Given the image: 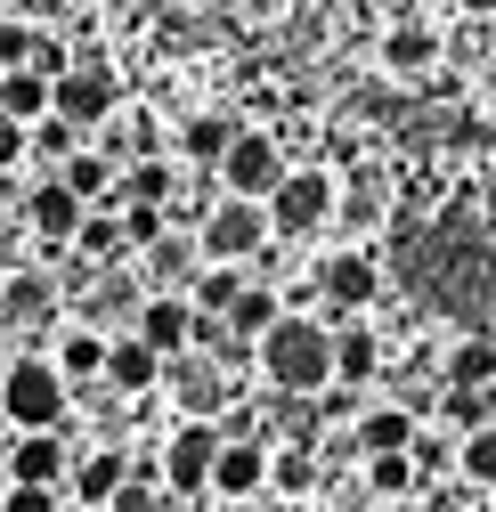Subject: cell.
Wrapping results in <instances>:
<instances>
[{
    "mask_svg": "<svg viewBox=\"0 0 496 512\" xmlns=\"http://www.w3.org/2000/svg\"><path fill=\"white\" fill-rule=\"evenodd\" d=\"M244 293V269H196V285H188V309L196 317H228V301Z\"/></svg>",
    "mask_w": 496,
    "mask_h": 512,
    "instance_id": "cell-29",
    "label": "cell"
},
{
    "mask_svg": "<svg viewBox=\"0 0 496 512\" xmlns=\"http://www.w3.org/2000/svg\"><path fill=\"white\" fill-rule=\"evenodd\" d=\"M57 187H66V196L90 212V204H106L114 196V155H90V147H74L66 163H57Z\"/></svg>",
    "mask_w": 496,
    "mask_h": 512,
    "instance_id": "cell-17",
    "label": "cell"
},
{
    "mask_svg": "<svg viewBox=\"0 0 496 512\" xmlns=\"http://www.w3.org/2000/svg\"><path fill=\"white\" fill-rule=\"evenodd\" d=\"M114 196H122V204H155V212H163V204H171V163H155V155H139L131 171L114 179Z\"/></svg>",
    "mask_w": 496,
    "mask_h": 512,
    "instance_id": "cell-27",
    "label": "cell"
},
{
    "mask_svg": "<svg viewBox=\"0 0 496 512\" xmlns=\"http://www.w3.org/2000/svg\"><path fill=\"white\" fill-rule=\"evenodd\" d=\"M456 472H464L472 488H496V423L464 431V447H456Z\"/></svg>",
    "mask_w": 496,
    "mask_h": 512,
    "instance_id": "cell-31",
    "label": "cell"
},
{
    "mask_svg": "<svg viewBox=\"0 0 496 512\" xmlns=\"http://www.w3.org/2000/svg\"><path fill=\"white\" fill-rule=\"evenodd\" d=\"M163 374H171V391L188 399V423H204V415L228 399V382H220V366H212V358H171Z\"/></svg>",
    "mask_w": 496,
    "mask_h": 512,
    "instance_id": "cell-15",
    "label": "cell"
},
{
    "mask_svg": "<svg viewBox=\"0 0 496 512\" xmlns=\"http://www.w3.org/2000/svg\"><path fill=\"white\" fill-rule=\"evenodd\" d=\"M163 504H171V496L155 488V472H131V480L106 496V512H163Z\"/></svg>",
    "mask_w": 496,
    "mask_h": 512,
    "instance_id": "cell-32",
    "label": "cell"
},
{
    "mask_svg": "<svg viewBox=\"0 0 496 512\" xmlns=\"http://www.w3.org/2000/svg\"><path fill=\"white\" fill-rule=\"evenodd\" d=\"M66 382H98L106 374V334H90V326H74L66 342H57V358H49Z\"/></svg>",
    "mask_w": 496,
    "mask_h": 512,
    "instance_id": "cell-25",
    "label": "cell"
},
{
    "mask_svg": "<svg viewBox=\"0 0 496 512\" xmlns=\"http://www.w3.org/2000/svg\"><path fill=\"white\" fill-rule=\"evenodd\" d=\"M253 358H261V374L277 382L285 399H318V391H334V334L318 326V317H301V309L277 317V326L253 342Z\"/></svg>",
    "mask_w": 496,
    "mask_h": 512,
    "instance_id": "cell-2",
    "label": "cell"
},
{
    "mask_svg": "<svg viewBox=\"0 0 496 512\" xmlns=\"http://www.w3.org/2000/svg\"><path fill=\"white\" fill-rule=\"evenodd\" d=\"M415 447V407H366L358 415V456H407Z\"/></svg>",
    "mask_w": 496,
    "mask_h": 512,
    "instance_id": "cell-16",
    "label": "cell"
},
{
    "mask_svg": "<svg viewBox=\"0 0 496 512\" xmlns=\"http://www.w3.org/2000/svg\"><path fill=\"white\" fill-rule=\"evenodd\" d=\"M0 512H57V488H0Z\"/></svg>",
    "mask_w": 496,
    "mask_h": 512,
    "instance_id": "cell-38",
    "label": "cell"
},
{
    "mask_svg": "<svg viewBox=\"0 0 496 512\" xmlns=\"http://www.w3.org/2000/svg\"><path fill=\"white\" fill-rule=\"evenodd\" d=\"M488 382H496V342L464 334V342L448 350V391H488Z\"/></svg>",
    "mask_w": 496,
    "mask_h": 512,
    "instance_id": "cell-23",
    "label": "cell"
},
{
    "mask_svg": "<svg viewBox=\"0 0 496 512\" xmlns=\"http://www.w3.org/2000/svg\"><path fill=\"white\" fill-rule=\"evenodd\" d=\"M131 334H139L163 366H171V358H188V342H196V309H188V293H147Z\"/></svg>",
    "mask_w": 496,
    "mask_h": 512,
    "instance_id": "cell-9",
    "label": "cell"
},
{
    "mask_svg": "<svg viewBox=\"0 0 496 512\" xmlns=\"http://www.w3.org/2000/svg\"><path fill=\"white\" fill-rule=\"evenodd\" d=\"M399 277L415 301H431L440 317H456L464 334L496 342V252L480 236H448V228H399Z\"/></svg>",
    "mask_w": 496,
    "mask_h": 512,
    "instance_id": "cell-1",
    "label": "cell"
},
{
    "mask_svg": "<svg viewBox=\"0 0 496 512\" xmlns=\"http://www.w3.org/2000/svg\"><path fill=\"white\" fill-rule=\"evenodd\" d=\"M277 317H285V309H277V293H269V285H244V293L228 301V317H220V326H228V342H261Z\"/></svg>",
    "mask_w": 496,
    "mask_h": 512,
    "instance_id": "cell-20",
    "label": "cell"
},
{
    "mask_svg": "<svg viewBox=\"0 0 496 512\" xmlns=\"http://www.w3.org/2000/svg\"><path fill=\"white\" fill-rule=\"evenodd\" d=\"M212 456H220V423H179V431L163 439V488H171V496L212 488Z\"/></svg>",
    "mask_w": 496,
    "mask_h": 512,
    "instance_id": "cell-8",
    "label": "cell"
},
{
    "mask_svg": "<svg viewBox=\"0 0 496 512\" xmlns=\"http://www.w3.org/2000/svg\"><path fill=\"white\" fill-rule=\"evenodd\" d=\"M261 244H269V212H261V204H236V196H220V204L204 212V228H196L204 269H244Z\"/></svg>",
    "mask_w": 496,
    "mask_h": 512,
    "instance_id": "cell-4",
    "label": "cell"
},
{
    "mask_svg": "<svg viewBox=\"0 0 496 512\" xmlns=\"http://www.w3.org/2000/svg\"><path fill=\"white\" fill-rule=\"evenodd\" d=\"M25 155H57V163H66V155H74V131H66V122H49V114H41L33 131H25Z\"/></svg>",
    "mask_w": 496,
    "mask_h": 512,
    "instance_id": "cell-36",
    "label": "cell"
},
{
    "mask_svg": "<svg viewBox=\"0 0 496 512\" xmlns=\"http://www.w3.org/2000/svg\"><path fill=\"white\" fill-rule=\"evenodd\" d=\"M114 74L106 66H66L49 82V122H66V131L82 139V131H98V122H114Z\"/></svg>",
    "mask_w": 496,
    "mask_h": 512,
    "instance_id": "cell-7",
    "label": "cell"
},
{
    "mask_svg": "<svg viewBox=\"0 0 496 512\" xmlns=\"http://www.w3.org/2000/svg\"><path fill=\"white\" fill-rule=\"evenodd\" d=\"M318 293L334 301V309H375V293H383V269H375V252H334V261L318 269Z\"/></svg>",
    "mask_w": 496,
    "mask_h": 512,
    "instance_id": "cell-12",
    "label": "cell"
},
{
    "mask_svg": "<svg viewBox=\"0 0 496 512\" xmlns=\"http://www.w3.org/2000/svg\"><path fill=\"white\" fill-rule=\"evenodd\" d=\"M212 171H220V187H228L236 204H269V196H277V179H285V155H277L269 131H236L228 155H220Z\"/></svg>",
    "mask_w": 496,
    "mask_h": 512,
    "instance_id": "cell-6",
    "label": "cell"
},
{
    "mask_svg": "<svg viewBox=\"0 0 496 512\" xmlns=\"http://www.w3.org/2000/svg\"><path fill=\"white\" fill-rule=\"evenodd\" d=\"M0 114H9L17 131H33V122L49 114V82H41V74H25V66H17V74H0Z\"/></svg>",
    "mask_w": 496,
    "mask_h": 512,
    "instance_id": "cell-21",
    "label": "cell"
},
{
    "mask_svg": "<svg viewBox=\"0 0 496 512\" xmlns=\"http://www.w3.org/2000/svg\"><path fill=\"white\" fill-rule=\"evenodd\" d=\"M147 277H155L163 293L196 285V244H188V236H155V244H147Z\"/></svg>",
    "mask_w": 496,
    "mask_h": 512,
    "instance_id": "cell-24",
    "label": "cell"
},
{
    "mask_svg": "<svg viewBox=\"0 0 496 512\" xmlns=\"http://www.w3.org/2000/svg\"><path fill=\"white\" fill-rule=\"evenodd\" d=\"M456 9H464V17H496V0H456Z\"/></svg>",
    "mask_w": 496,
    "mask_h": 512,
    "instance_id": "cell-40",
    "label": "cell"
},
{
    "mask_svg": "<svg viewBox=\"0 0 496 512\" xmlns=\"http://www.w3.org/2000/svg\"><path fill=\"white\" fill-rule=\"evenodd\" d=\"M114 220H122V244H139V252H147V244H155V236H171V220H163V212H155V204H122V212H114Z\"/></svg>",
    "mask_w": 496,
    "mask_h": 512,
    "instance_id": "cell-33",
    "label": "cell"
},
{
    "mask_svg": "<svg viewBox=\"0 0 496 512\" xmlns=\"http://www.w3.org/2000/svg\"><path fill=\"white\" fill-rule=\"evenodd\" d=\"M488 512H496V488H488Z\"/></svg>",
    "mask_w": 496,
    "mask_h": 512,
    "instance_id": "cell-42",
    "label": "cell"
},
{
    "mask_svg": "<svg viewBox=\"0 0 496 512\" xmlns=\"http://www.w3.org/2000/svg\"><path fill=\"white\" fill-rule=\"evenodd\" d=\"M74 252H82V261H122V252H131V244H122V220H114V204L106 212H82V228H74Z\"/></svg>",
    "mask_w": 496,
    "mask_h": 512,
    "instance_id": "cell-26",
    "label": "cell"
},
{
    "mask_svg": "<svg viewBox=\"0 0 496 512\" xmlns=\"http://www.w3.org/2000/svg\"><path fill=\"white\" fill-rule=\"evenodd\" d=\"M366 488H375V496H407L415 488V464L407 456H366Z\"/></svg>",
    "mask_w": 496,
    "mask_h": 512,
    "instance_id": "cell-34",
    "label": "cell"
},
{
    "mask_svg": "<svg viewBox=\"0 0 496 512\" xmlns=\"http://www.w3.org/2000/svg\"><path fill=\"white\" fill-rule=\"evenodd\" d=\"M399 512H431V504H399Z\"/></svg>",
    "mask_w": 496,
    "mask_h": 512,
    "instance_id": "cell-41",
    "label": "cell"
},
{
    "mask_svg": "<svg viewBox=\"0 0 496 512\" xmlns=\"http://www.w3.org/2000/svg\"><path fill=\"white\" fill-rule=\"evenodd\" d=\"M25 228H33L41 244H74V228H82V204H74L57 179H41L33 196H25Z\"/></svg>",
    "mask_w": 496,
    "mask_h": 512,
    "instance_id": "cell-14",
    "label": "cell"
},
{
    "mask_svg": "<svg viewBox=\"0 0 496 512\" xmlns=\"http://www.w3.org/2000/svg\"><path fill=\"white\" fill-rule=\"evenodd\" d=\"M334 196H342L334 171H285L277 196L261 204V212H269V236H318V228L334 220Z\"/></svg>",
    "mask_w": 496,
    "mask_h": 512,
    "instance_id": "cell-5",
    "label": "cell"
},
{
    "mask_svg": "<svg viewBox=\"0 0 496 512\" xmlns=\"http://www.w3.org/2000/svg\"><path fill=\"white\" fill-rule=\"evenodd\" d=\"M0 431H9V423H0Z\"/></svg>",
    "mask_w": 496,
    "mask_h": 512,
    "instance_id": "cell-43",
    "label": "cell"
},
{
    "mask_svg": "<svg viewBox=\"0 0 496 512\" xmlns=\"http://www.w3.org/2000/svg\"><path fill=\"white\" fill-rule=\"evenodd\" d=\"M0 472H9V488H57L66 480V439L57 431H17L9 456H0Z\"/></svg>",
    "mask_w": 496,
    "mask_h": 512,
    "instance_id": "cell-10",
    "label": "cell"
},
{
    "mask_svg": "<svg viewBox=\"0 0 496 512\" xmlns=\"http://www.w3.org/2000/svg\"><path fill=\"white\" fill-rule=\"evenodd\" d=\"M106 382H114L122 399H139V391H155V382H163V358H155L139 334H114V342H106Z\"/></svg>",
    "mask_w": 496,
    "mask_h": 512,
    "instance_id": "cell-13",
    "label": "cell"
},
{
    "mask_svg": "<svg viewBox=\"0 0 496 512\" xmlns=\"http://www.w3.org/2000/svg\"><path fill=\"white\" fill-rule=\"evenodd\" d=\"M17 155H25V131H17L9 114H0V163H17Z\"/></svg>",
    "mask_w": 496,
    "mask_h": 512,
    "instance_id": "cell-39",
    "label": "cell"
},
{
    "mask_svg": "<svg viewBox=\"0 0 496 512\" xmlns=\"http://www.w3.org/2000/svg\"><path fill=\"white\" fill-rule=\"evenodd\" d=\"M0 423L9 431H57L66 423V374L49 358H9L0 366Z\"/></svg>",
    "mask_w": 496,
    "mask_h": 512,
    "instance_id": "cell-3",
    "label": "cell"
},
{
    "mask_svg": "<svg viewBox=\"0 0 496 512\" xmlns=\"http://www.w3.org/2000/svg\"><path fill=\"white\" fill-rule=\"evenodd\" d=\"M122 480H131V464H122V447H98V456H82V464H74V496H82V504H106V496H114Z\"/></svg>",
    "mask_w": 496,
    "mask_h": 512,
    "instance_id": "cell-22",
    "label": "cell"
},
{
    "mask_svg": "<svg viewBox=\"0 0 496 512\" xmlns=\"http://www.w3.org/2000/svg\"><path fill=\"white\" fill-rule=\"evenodd\" d=\"M0 366H9V358H0Z\"/></svg>",
    "mask_w": 496,
    "mask_h": 512,
    "instance_id": "cell-44",
    "label": "cell"
},
{
    "mask_svg": "<svg viewBox=\"0 0 496 512\" xmlns=\"http://www.w3.org/2000/svg\"><path fill=\"white\" fill-rule=\"evenodd\" d=\"M41 309H49V285L41 277H17L9 293H0V317H41Z\"/></svg>",
    "mask_w": 496,
    "mask_h": 512,
    "instance_id": "cell-35",
    "label": "cell"
},
{
    "mask_svg": "<svg viewBox=\"0 0 496 512\" xmlns=\"http://www.w3.org/2000/svg\"><path fill=\"white\" fill-rule=\"evenodd\" d=\"M269 488V447L261 439H220V456H212V496L244 504V496H261Z\"/></svg>",
    "mask_w": 496,
    "mask_h": 512,
    "instance_id": "cell-11",
    "label": "cell"
},
{
    "mask_svg": "<svg viewBox=\"0 0 496 512\" xmlns=\"http://www.w3.org/2000/svg\"><path fill=\"white\" fill-rule=\"evenodd\" d=\"M375 374H383L375 326H342V334H334V382H342V391H358V382H375Z\"/></svg>",
    "mask_w": 496,
    "mask_h": 512,
    "instance_id": "cell-18",
    "label": "cell"
},
{
    "mask_svg": "<svg viewBox=\"0 0 496 512\" xmlns=\"http://www.w3.org/2000/svg\"><path fill=\"white\" fill-rule=\"evenodd\" d=\"M228 139H236V122H228V114H196L188 131H179V155H188V163H220Z\"/></svg>",
    "mask_w": 496,
    "mask_h": 512,
    "instance_id": "cell-28",
    "label": "cell"
},
{
    "mask_svg": "<svg viewBox=\"0 0 496 512\" xmlns=\"http://www.w3.org/2000/svg\"><path fill=\"white\" fill-rule=\"evenodd\" d=\"M269 488L293 504V496H309L318 488V456H309V447H285V456H269Z\"/></svg>",
    "mask_w": 496,
    "mask_h": 512,
    "instance_id": "cell-30",
    "label": "cell"
},
{
    "mask_svg": "<svg viewBox=\"0 0 496 512\" xmlns=\"http://www.w3.org/2000/svg\"><path fill=\"white\" fill-rule=\"evenodd\" d=\"M383 66L391 74H431V66H440V33H431V25H391L383 33Z\"/></svg>",
    "mask_w": 496,
    "mask_h": 512,
    "instance_id": "cell-19",
    "label": "cell"
},
{
    "mask_svg": "<svg viewBox=\"0 0 496 512\" xmlns=\"http://www.w3.org/2000/svg\"><path fill=\"white\" fill-rule=\"evenodd\" d=\"M33 57V25H0V74H17Z\"/></svg>",
    "mask_w": 496,
    "mask_h": 512,
    "instance_id": "cell-37",
    "label": "cell"
}]
</instances>
